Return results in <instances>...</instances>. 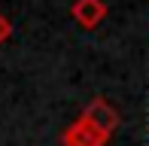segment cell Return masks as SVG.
Returning a JSON list of instances; mask_svg holds the SVG:
<instances>
[{
  "label": "cell",
  "mask_w": 149,
  "mask_h": 146,
  "mask_svg": "<svg viewBox=\"0 0 149 146\" xmlns=\"http://www.w3.org/2000/svg\"><path fill=\"white\" fill-rule=\"evenodd\" d=\"M110 134H104L100 128H94L88 119H73L64 131H61V146H107Z\"/></svg>",
  "instance_id": "obj_1"
},
{
  "label": "cell",
  "mask_w": 149,
  "mask_h": 146,
  "mask_svg": "<svg viewBox=\"0 0 149 146\" xmlns=\"http://www.w3.org/2000/svg\"><path fill=\"white\" fill-rule=\"evenodd\" d=\"M9 37H12V24H9V18H6L3 12H0V46H3Z\"/></svg>",
  "instance_id": "obj_4"
},
{
  "label": "cell",
  "mask_w": 149,
  "mask_h": 146,
  "mask_svg": "<svg viewBox=\"0 0 149 146\" xmlns=\"http://www.w3.org/2000/svg\"><path fill=\"white\" fill-rule=\"evenodd\" d=\"M70 18L82 31H94V28H100V22L107 18V3L104 0H76V3L70 6Z\"/></svg>",
  "instance_id": "obj_3"
},
{
  "label": "cell",
  "mask_w": 149,
  "mask_h": 146,
  "mask_svg": "<svg viewBox=\"0 0 149 146\" xmlns=\"http://www.w3.org/2000/svg\"><path fill=\"white\" fill-rule=\"evenodd\" d=\"M82 119H88V122L94 125V128H100L104 134H110L113 137V131L119 128V110L113 107L107 97H94V101H88V107H85L82 113H79Z\"/></svg>",
  "instance_id": "obj_2"
}]
</instances>
